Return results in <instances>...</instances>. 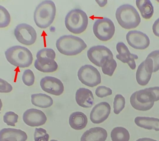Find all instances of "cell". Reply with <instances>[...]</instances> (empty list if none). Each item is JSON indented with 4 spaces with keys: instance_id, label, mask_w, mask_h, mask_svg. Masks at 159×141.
Segmentation results:
<instances>
[{
    "instance_id": "obj_11",
    "label": "cell",
    "mask_w": 159,
    "mask_h": 141,
    "mask_svg": "<svg viewBox=\"0 0 159 141\" xmlns=\"http://www.w3.org/2000/svg\"><path fill=\"white\" fill-rule=\"evenodd\" d=\"M41 88L45 92L52 95L60 96L64 91V85L57 78L46 76L41 79L40 82Z\"/></svg>"
},
{
    "instance_id": "obj_1",
    "label": "cell",
    "mask_w": 159,
    "mask_h": 141,
    "mask_svg": "<svg viewBox=\"0 0 159 141\" xmlns=\"http://www.w3.org/2000/svg\"><path fill=\"white\" fill-rule=\"evenodd\" d=\"M159 101V86L148 88L135 91L131 95L130 102L134 109L145 111L151 109L155 101Z\"/></svg>"
},
{
    "instance_id": "obj_27",
    "label": "cell",
    "mask_w": 159,
    "mask_h": 141,
    "mask_svg": "<svg viewBox=\"0 0 159 141\" xmlns=\"http://www.w3.org/2000/svg\"><path fill=\"white\" fill-rule=\"evenodd\" d=\"M125 99L122 95L120 94L116 95L113 104L114 113L119 114L125 108Z\"/></svg>"
},
{
    "instance_id": "obj_14",
    "label": "cell",
    "mask_w": 159,
    "mask_h": 141,
    "mask_svg": "<svg viewBox=\"0 0 159 141\" xmlns=\"http://www.w3.org/2000/svg\"><path fill=\"white\" fill-rule=\"evenodd\" d=\"M111 111V108L108 103H99L92 110L90 114V121L95 124L102 123L109 117Z\"/></svg>"
},
{
    "instance_id": "obj_39",
    "label": "cell",
    "mask_w": 159,
    "mask_h": 141,
    "mask_svg": "<svg viewBox=\"0 0 159 141\" xmlns=\"http://www.w3.org/2000/svg\"><path fill=\"white\" fill-rule=\"evenodd\" d=\"M50 141H58L57 140H55V139H52V140H51Z\"/></svg>"
},
{
    "instance_id": "obj_29",
    "label": "cell",
    "mask_w": 159,
    "mask_h": 141,
    "mask_svg": "<svg viewBox=\"0 0 159 141\" xmlns=\"http://www.w3.org/2000/svg\"><path fill=\"white\" fill-rule=\"evenodd\" d=\"M18 116L12 111H9L6 112L3 116V120L4 122L8 126H16L15 124L18 121Z\"/></svg>"
},
{
    "instance_id": "obj_16",
    "label": "cell",
    "mask_w": 159,
    "mask_h": 141,
    "mask_svg": "<svg viewBox=\"0 0 159 141\" xmlns=\"http://www.w3.org/2000/svg\"><path fill=\"white\" fill-rule=\"evenodd\" d=\"M116 49L119 53L116 55L117 59L124 64H128L132 70H135L136 66L135 60L139 59L138 55L131 54L128 47L122 42L117 44Z\"/></svg>"
},
{
    "instance_id": "obj_25",
    "label": "cell",
    "mask_w": 159,
    "mask_h": 141,
    "mask_svg": "<svg viewBox=\"0 0 159 141\" xmlns=\"http://www.w3.org/2000/svg\"><path fill=\"white\" fill-rule=\"evenodd\" d=\"M100 66L103 73L111 77L116 69L117 63L113 56H108L103 58L101 61Z\"/></svg>"
},
{
    "instance_id": "obj_36",
    "label": "cell",
    "mask_w": 159,
    "mask_h": 141,
    "mask_svg": "<svg viewBox=\"0 0 159 141\" xmlns=\"http://www.w3.org/2000/svg\"><path fill=\"white\" fill-rule=\"evenodd\" d=\"M152 31L156 36L159 37V18L155 21L152 26Z\"/></svg>"
},
{
    "instance_id": "obj_4",
    "label": "cell",
    "mask_w": 159,
    "mask_h": 141,
    "mask_svg": "<svg viewBox=\"0 0 159 141\" xmlns=\"http://www.w3.org/2000/svg\"><path fill=\"white\" fill-rule=\"evenodd\" d=\"M5 54L7 61L16 67H29L33 60V55L30 50L20 46L9 48L5 51Z\"/></svg>"
},
{
    "instance_id": "obj_24",
    "label": "cell",
    "mask_w": 159,
    "mask_h": 141,
    "mask_svg": "<svg viewBox=\"0 0 159 141\" xmlns=\"http://www.w3.org/2000/svg\"><path fill=\"white\" fill-rule=\"evenodd\" d=\"M137 7L144 19L148 20L152 17L154 7L150 0H136Z\"/></svg>"
},
{
    "instance_id": "obj_23",
    "label": "cell",
    "mask_w": 159,
    "mask_h": 141,
    "mask_svg": "<svg viewBox=\"0 0 159 141\" xmlns=\"http://www.w3.org/2000/svg\"><path fill=\"white\" fill-rule=\"evenodd\" d=\"M32 104L41 108H48L53 104L52 98L44 94H33L31 95Z\"/></svg>"
},
{
    "instance_id": "obj_20",
    "label": "cell",
    "mask_w": 159,
    "mask_h": 141,
    "mask_svg": "<svg viewBox=\"0 0 159 141\" xmlns=\"http://www.w3.org/2000/svg\"><path fill=\"white\" fill-rule=\"evenodd\" d=\"M35 68L44 73L54 72L58 68L57 63L53 59L48 58H38L34 62Z\"/></svg>"
},
{
    "instance_id": "obj_21",
    "label": "cell",
    "mask_w": 159,
    "mask_h": 141,
    "mask_svg": "<svg viewBox=\"0 0 159 141\" xmlns=\"http://www.w3.org/2000/svg\"><path fill=\"white\" fill-rule=\"evenodd\" d=\"M88 122V117L83 112H73L70 116L69 125L73 129L77 130H83L86 127Z\"/></svg>"
},
{
    "instance_id": "obj_32",
    "label": "cell",
    "mask_w": 159,
    "mask_h": 141,
    "mask_svg": "<svg viewBox=\"0 0 159 141\" xmlns=\"http://www.w3.org/2000/svg\"><path fill=\"white\" fill-rule=\"evenodd\" d=\"M49 135L47 131L42 128H36L34 134V141H48Z\"/></svg>"
},
{
    "instance_id": "obj_6",
    "label": "cell",
    "mask_w": 159,
    "mask_h": 141,
    "mask_svg": "<svg viewBox=\"0 0 159 141\" xmlns=\"http://www.w3.org/2000/svg\"><path fill=\"white\" fill-rule=\"evenodd\" d=\"M65 23L66 28L70 33L75 34H81L88 27V15L82 10H72L66 16Z\"/></svg>"
},
{
    "instance_id": "obj_35",
    "label": "cell",
    "mask_w": 159,
    "mask_h": 141,
    "mask_svg": "<svg viewBox=\"0 0 159 141\" xmlns=\"http://www.w3.org/2000/svg\"><path fill=\"white\" fill-rule=\"evenodd\" d=\"M12 90V85L2 79H0V92L9 93Z\"/></svg>"
},
{
    "instance_id": "obj_10",
    "label": "cell",
    "mask_w": 159,
    "mask_h": 141,
    "mask_svg": "<svg viewBox=\"0 0 159 141\" xmlns=\"http://www.w3.org/2000/svg\"><path fill=\"white\" fill-rule=\"evenodd\" d=\"M126 39L129 46L138 50H144L150 44L148 37L145 33L139 31L133 30L128 32Z\"/></svg>"
},
{
    "instance_id": "obj_30",
    "label": "cell",
    "mask_w": 159,
    "mask_h": 141,
    "mask_svg": "<svg viewBox=\"0 0 159 141\" xmlns=\"http://www.w3.org/2000/svg\"><path fill=\"white\" fill-rule=\"evenodd\" d=\"M22 80L25 85L31 86L34 85L35 77L33 72L30 69H27L24 72L22 76Z\"/></svg>"
},
{
    "instance_id": "obj_19",
    "label": "cell",
    "mask_w": 159,
    "mask_h": 141,
    "mask_svg": "<svg viewBox=\"0 0 159 141\" xmlns=\"http://www.w3.org/2000/svg\"><path fill=\"white\" fill-rule=\"evenodd\" d=\"M107 136V132L102 127H93L83 133L80 141H105Z\"/></svg>"
},
{
    "instance_id": "obj_13",
    "label": "cell",
    "mask_w": 159,
    "mask_h": 141,
    "mask_svg": "<svg viewBox=\"0 0 159 141\" xmlns=\"http://www.w3.org/2000/svg\"><path fill=\"white\" fill-rule=\"evenodd\" d=\"M25 123L30 127H39L43 126L47 121V117L44 112L37 109L27 110L23 115Z\"/></svg>"
},
{
    "instance_id": "obj_15",
    "label": "cell",
    "mask_w": 159,
    "mask_h": 141,
    "mask_svg": "<svg viewBox=\"0 0 159 141\" xmlns=\"http://www.w3.org/2000/svg\"><path fill=\"white\" fill-rule=\"evenodd\" d=\"M88 59L94 65L101 67L100 63L103 58L105 57L113 56L111 51L102 45H98L92 47L87 52Z\"/></svg>"
},
{
    "instance_id": "obj_38",
    "label": "cell",
    "mask_w": 159,
    "mask_h": 141,
    "mask_svg": "<svg viewBox=\"0 0 159 141\" xmlns=\"http://www.w3.org/2000/svg\"><path fill=\"white\" fill-rule=\"evenodd\" d=\"M136 141H158L156 140L152 139L147 138V137H145V138H142L139 139L137 140Z\"/></svg>"
},
{
    "instance_id": "obj_9",
    "label": "cell",
    "mask_w": 159,
    "mask_h": 141,
    "mask_svg": "<svg viewBox=\"0 0 159 141\" xmlns=\"http://www.w3.org/2000/svg\"><path fill=\"white\" fill-rule=\"evenodd\" d=\"M16 39L21 44L26 46L32 45L35 42L37 34L32 26L26 23L19 24L14 30Z\"/></svg>"
},
{
    "instance_id": "obj_22",
    "label": "cell",
    "mask_w": 159,
    "mask_h": 141,
    "mask_svg": "<svg viewBox=\"0 0 159 141\" xmlns=\"http://www.w3.org/2000/svg\"><path fill=\"white\" fill-rule=\"evenodd\" d=\"M134 122L136 126L148 130L159 131V119L154 117H135Z\"/></svg>"
},
{
    "instance_id": "obj_3",
    "label": "cell",
    "mask_w": 159,
    "mask_h": 141,
    "mask_svg": "<svg viewBox=\"0 0 159 141\" xmlns=\"http://www.w3.org/2000/svg\"><path fill=\"white\" fill-rule=\"evenodd\" d=\"M56 47L61 54L73 56L80 54L87 48L84 41L79 37L66 35L60 37L56 42Z\"/></svg>"
},
{
    "instance_id": "obj_33",
    "label": "cell",
    "mask_w": 159,
    "mask_h": 141,
    "mask_svg": "<svg viewBox=\"0 0 159 141\" xmlns=\"http://www.w3.org/2000/svg\"><path fill=\"white\" fill-rule=\"evenodd\" d=\"M95 93L98 97L102 98L111 95L112 94V91L110 88L100 86L97 88Z\"/></svg>"
},
{
    "instance_id": "obj_26",
    "label": "cell",
    "mask_w": 159,
    "mask_h": 141,
    "mask_svg": "<svg viewBox=\"0 0 159 141\" xmlns=\"http://www.w3.org/2000/svg\"><path fill=\"white\" fill-rule=\"evenodd\" d=\"M112 141H129L130 134L128 130L122 127H114L111 132Z\"/></svg>"
},
{
    "instance_id": "obj_34",
    "label": "cell",
    "mask_w": 159,
    "mask_h": 141,
    "mask_svg": "<svg viewBox=\"0 0 159 141\" xmlns=\"http://www.w3.org/2000/svg\"><path fill=\"white\" fill-rule=\"evenodd\" d=\"M146 59H150L153 63V72L155 73L159 70V50L152 52L148 54Z\"/></svg>"
},
{
    "instance_id": "obj_8",
    "label": "cell",
    "mask_w": 159,
    "mask_h": 141,
    "mask_svg": "<svg viewBox=\"0 0 159 141\" xmlns=\"http://www.w3.org/2000/svg\"><path fill=\"white\" fill-rule=\"evenodd\" d=\"M78 77L82 83L89 87H95L101 82L100 73L91 65L82 66L78 70Z\"/></svg>"
},
{
    "instance_id": "obj_31",
    "label": "cell",
    "mask_w": 159,
    "mask_h": 141,
    "mask_svg": "<svg viewBox=\"0 0 159 141\" xmlns=\"http://www.w3.org/2000/svg\"><path fill=\"white\" fill-rule=\"evenodd\" d=\"M38 58H48L54 60L56 58V53L54 51L49 48H44L41 49L37 53L36 55Z\"/></svg>"
},
{
    "instance_id": "obj_5",
    "label": "cell",
    "mask_w": 159,
    "mask_h": 141,
    "mask_svg": "<svg viewBox=\"0 0 159 141\" xmlns=\"http://www.w3.org/2000/svg\"><path fill=\"white\" fill-rule=\"evenodd\" d=\"M116 18L119 25L126 29H135L141 22L138 11L129 4H124L119 7L116 12Z\"/></svg>"
},
{
    "instance_id": "obj_2",
    "label": "cell",
    "mask_w": 159,
    "mask_h": 141,
    "mask_svg": "<svg viewBox=\"0 0 159 141\" xmlns=\"http://www.w3.org/2000/svg\"><path fill=\"white\" fill-rule=\"evenodd\" d=\"M56 15V7L53 1L47 0L40 3L36 7L34 19L37 26L46 29L52 24Z\"/></svg>"
},
{
    "instance_id": "obj_7",
    "label": "cell",
    "mask_w": 159,
    "mask_h": 141,
    "mask_svg": "<svg viewBox=\"0 0 159 141\" xmlns=\"http://www.w3.org/2000/svg\"><path fill=\"white\" fill-rule=\"evenodd\" d=\"M94 35L99 40L106 42L113 37L115 32V27L111 20L107 18L97 20L93 26Z\"/></svg>"
},
{
    "instance_id": "obj_28",
    "label": "cell",
    "mask_w": 159,
    "mask_h": 141,
    "mask_svg": "<svg viewBox=\"0 0 159 141\" xmlns=\"http://www.w3.org/2000/svg\"><path fill=\"white\" fill-rule=\"evenodd\" d=\"M11 22V16L8 11L2 6H0V28L8 26Z\"/></svg>"
},
{
    "instance_id": "obj_12",
    "label": "cell",
    "mask_w": 159,
    "mask_h": 141,
    "mask_svg": "<svg viewBox=\"0 0 159 141\" xmlns=\"http://www.w3.org/2000/svg\"><path fill=\"white\" fill-rule=\"evenodd\" d=\"M153 72V63L150 59H146L138 67L136 73V80L140 86H146L151 79Z\"/></svg>"
},
{
    "instance_id": "obj_37",
    "label": "cell",
    "mask_w": 159,
    "mask_h": 141,
    "mask_svg": "<svg viewBox=\"0 0 159 141\" xmlns=\"http://www.w3.org/2000/svg\"><path fill=\"white\" fill-rule=\"evenodd\" d=\"M96 2L101 7H103L106 5L108 2L107 1H97Z\"/></svg>"
},
{
    "instance_id": "obj_17",
    "label": "cell",
    "mask_w": 159,
    "mask_h": 141,
    "mask_svg": "<svg viewBox=\"0 0 159 141\" xmlns=\"http://www.w3.org/2000/svg\"><path fill=\"white\" fill-rule=\"evenodd\" d=\"M27 135L24 131L13 128H3L0 132V141H26Z\"/></svg>"
},
{
    "instance_id": "obj_18",
    "label": "cell",
    "mask_w": 159,
    "mask_h": 141,
    "mask_svg": "<svg viewBox=\"0 0 159 141\" xmlns=\"http://www.w3.org/2000/svg\"><path fill=\"white\" fill-rule=\"evenodd\" d=\"M75 100L79 106L84 108H91L94 104L93 92L85 88H80L77 90L75 94Z\"/></svg>"
}]
</instances>
